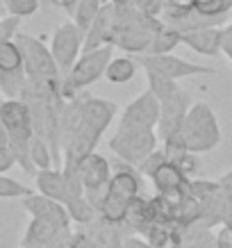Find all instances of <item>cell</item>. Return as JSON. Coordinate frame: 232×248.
<instances>
[{
	"mask_svg": "<svg viewBox=\"0 0 232 248\" xmlns=\"http://www.w3.org/2000/svg\"><path fill=\"white\" fill-rule=\"evenodd\" d=\"M178 166H180V171L185 173L187 178H194L196 173L201 171V159H198L196 153H187V155L178 162Z\"/></svg>",
	"mask_w": 232,
	"mask_h": 248,
	"instance_id": "33",
	"label": "cell"
},
{
	"mask_svg": "<svg viewBox=\"0 0 232 248\" xmlns=\"http://www.w3.org/2000/svg\"><path fill=\"white\" fill-rule=\"evenodd\" d=\"M7 14V0H0V18Z\"/></svg>",
	"mask_w": 232,
	"mask_h": 248,
	"instance_id": "41",
	"label": "cell"
},
{
	"mask_svg": "<svg viewBox=\"0 0 232 248\" xmlns=\"http://www.w3.org/2000/svg\"><path fill=\"white\" fill-rule=\"evenodd\" d=\"M218 182H221V185H232V171L225 173V175H223V178H221Z\"/></svg>",
	"mask_w": 232,
	"mask_h": 248,
	"instance_id": "40",
	"label": "cell"
},
{
	"mask_svg": "<svg viewBox=\"0 0 232 248\" xmlns=\"http://www.w3.org/2000/svg\"><path fill=\"white\" fill-rule=\"evenodd\" d=\"M180 44H182V32L164 23V25L155 32L153 44H150V50L146 55H169V53H173Z\"/></svg>",
	"mask_w": 232,
	"mask_h": 248,
	"instance_id": "22",
	"label": "cell"
},
{
	"mask_svg": "<svg viewBox=\"0 0 232 248\" xmlns=\"http://www.w3.org/2000/svg\"><path fill=\"white\" fill-rule=\"evenodd\" d=\"M194 9L205 16H230V0H194Z\"/></svg>",
	"mask_w": 232,
	"mask_h": 248,
	"instance_id": "28",
	"label": "cell"
},
{
	"mask_svg": "<svg viewBox=\"0 0 232 248\" xmlns=\"http://www.w3.org/2000/svg\"><path fill=\"white\" fill-rule=\"evenodd\" d=\"M166 162H169L166 151H164V148H157V151H153L148 157L143 159L141 164L137 166V171H139V175H141V178H150V180H153V175H155V173H157L159 169L166 164Z\"/></svg>",
	"mask_w": 232,
	"mask_h": 248,
	"instance_id": "27",
	"label": "cell"
},
{
	"mask_svg": "<svg viewBox=\"0 0 232 248\" xmlns=\"http://www.w3.org/2000/svg\"><path fill=\"white\" fill-rule=\"evenodd\" d=\"M164 5H166V0H135L137 9H141L143 14H148V16H157V18H162Z\"/></svg>",
	"mask_w": 232,
	"mask_h": 248,
	"instance_id": "32",
	"label": "cell"
},
{
	"mask_svg": "<svg viewBox=\"0 0 232 248\" xmlns=\"http://www.w3.org/2000/svg\"><path fill=\"white\" fill-rule=\"evenodd\" d=\"M146 80H148V87L159 100L157 137L164 141L166 137L182 130L185 116H187L189 107L194 105V100L189 96V91H185L178 84V80L159 76L155 71H146Z\"/></svg>",
	"mask_w": 232,
	"mask_h": 248,
	"instance_id": "3",
	"label": "cell"
},
{
	"mask_svg": "<svg viewBox=\"0 0 232 248\" xmlns=\"http://www.w3.org/2000/svg\"><path fill=\"white\" fill-rule=\"evenodd\" d=\"M103 5H105V0H80L71 18L75 21V25H77L80 30L87 32L91 23L96 21V16L100 14Z\"/></svg>",
	"mask_w": 232,
	"mask_h": 248,
	"instance_id": "25",
	"label": "cell"
},
{
	"mask_svg": "<svg viewBox=\"0 0 232 248\" xmlns=\"http://www.w3.org/2000/svg\"><path fill=\"white\" fill-rule=\"evenodd\" d=\"M18 25H21V18L12 14H5L0 18V41H12V39L18 37Z\"/></svg>",
	"mask_w": 232,
	"mask_h": 248,
	"instance_id": "31",
	"label": "cell"
},
{
	"mask_svg": "<svg viewBox=\"0 0 232 248\" xmlns=\"http://www.w3.org/2000/svg\"><path fill=\"white\" fill-rule=\"evenodd\" d=\"M223 28L225 25H207L187 30L182 32V44L202 57H218L223 55Z\"/></svg>",
	"mask_w": 232,
	"mask_h": 248,
	"instance_id": "15",
	"label": "cell"
},
{
	"mask_svg": "<svg viewBox=\"0 0 232 248\" xmlns=\"http://www.w3.org/2000/svg\"><path fill=\"white\" fill-rule=\"evenodd\" d=\"M137 71H139L137 57L123 55V57H112L109 66L105 71V78H107V82H112V84H125L137 76Z\"/></svg>",
	"mask_w": 232,
	"mask_h": 248,
	"instance_id": "21",
	"label": "cell"
},
{
	"mask_svg": "<svg viewBox=\"0 0 232 248\" xmlns=\"http://www.w3.org/2000/svg\"><path fill=\"white\" fill-rule=\"evenodd\" d=\"M77 2H80V0H57V7L64 9L68 16H73L75 7H77Z\"/></svg>",
	"mask_w": 232,
	"mask_h": 248,
	"instance_id": "39",
	"label": "cell"
},
{
	"mask_svg": "<svg viewBox=\"0 0 232 248\" xmlns=\"http://www.w3.org/2000/svg\"><path fill=\"white\" fill-rule=\"evenodd\" d=\"M157 130L137 128V125H116V132L109 139V151L132 166H139L153 151H157Z\"/></svg>",
	"mask_w": 232,
	"mask_h": 248,
	"instance_id": "7",
	"label": "cell"
},
{
	"mask_svg": "<svg viewBox=\"0 0 232 248\" xmlns=\"http://www.w3.org/2000/svg\"><path fill=\"white\" fill-rule=\"evenodd\" d=\"M66 212H68V217H71V223H77V226H89V223H93L98 218V210L91 205L87 194L75 196L73 201H68Z\"/></svg>",
	"mask_w": 232,
	"mask_h": 248,
	"instance_id": "23",
	"label": "cell"
},
{
	"mask_svg": "<svg viewBox=\"0 0 232 248\" xmlns=\"http://www.w3.org/2000/svg\"><path fill=\"white\" fill-rule=\"evenodd\" d=\"M180 132L185 137L189 151L196 153V155L214 151L221 143V139H223L217 114L207 103H194L189 107Z\"/></svg>",
	"mask_w": 232,
	"mask_h": 248,
	"instance_id": "5",
	"label": "cell"
},
{
	"mask_svg": "<svg viewBox=\"0 0 232 248\" xmlns=\"http://www.w3.org/2000/svg\"><path fill=\"white\" fill-rule=\"evenodd\" d=\"M25 84H28V73L16 39L0 41V93L5 98H21Z\"/></svg>",
	"mask_w": 232,
	"mask_h": 248,
	"instance_id": "9",
	"label": "cell"
},
{
	"mask_svg": "<svg viewBox=\"0 0 232 248\" xmlns=\"http://www.w3.org/2000/svg\"><path fill=\"white\" fill-rule=\"evenodd\" d=\"M109 2H114V5H132L135 0H109Z\"/></svg>",
	"mask_w": 232,
	"mask_h": 248,
	"instance_id": "42",
	"label": "cell"
},
{
	"mask_svg": "<svg viewBox=\"0 0 232 248\" xmlns=\"http://www.w3.org/2000/svg\"><path fill=\"white\" fill-rule=\"evenodd\" d=\"M55 241H57V239H55ZM55 241H53V244H55ZM53 244H46V246H21V248H53Z\"/></svg>",
	"mask_w": 232,
	"mask_h": 248,
	"instance_id": "43",
	"label": "cell"
},
{
	"mask_svg": "<svg viewBox=\"0 0 232 248\" xmlns=\"http://www.w3.org/2000/svg\"><path fill=\"white\" fill-rule=\"evenodd\" d=\"M30 157H32V164L37 166V171H44V169H53L55 166V155H53V148L50 143L46 141L41 135L34 132L30 141Z\"/></svg>",
	"mask_w": 232,
	"mask_h": 248,
	"instance_id": "24",
	"label": "cell"
},
{
	"mask_svg": "<svg viewBox=\"0 0 232 248\" xmlns=\"http://www.w3.org/2000/svg\"><path fill=\"white\" fill-rule=\"evenodd\" d=\"M98 218L105 221V223H114V226H125V217H127V201L121 196L107 191L100 196V201L96 205Z\"/></svg>",
	"mask_w": 232,
	"mask_h": 248,
	"instance_id": "20",
	"label": "cell"
},
{
	"mask_svg": "<svg viewBox=\"0 0 232 248\" xmlns=\"http://www.w3.org/2000/svg\"><path fill=\"white\" fill-rule=\"evenodd\" d=\"M71 230V228H60L53 221H46V218L32 217V221L25 228L21 246H46V244H53L55 239H60L62 234Z\"/></svg>",
	"mask_w": 232,
	"mask_h": 248,
	"instance_id": "19",
	"label": "cell"
},
{
	"mask_svg": "<svg viewBox=\"0 0 232 248\" xmlns=\"http://www.w3.org/2000/svg\"><path fill=\"white\" fill-rule=\"evenodd\" d=\"M0 151H12V143H9L7 128L2 125V121H0Z\"/></svg>",
	"mask_w": 232,
	"mask_h": 248,
	"instance_id": "38",
	"label": "cell"
},
{
	"mask_svg": "<svg viewBox=\"0 0 232 248\" xmlns=\"http://www.w3.org/2000/svg\"><path fill=\"white\" fill-rule=\"evenodd\" d=\"M116 112H119L116 103L96 98L84 91L80 96L66 100L62 112V153H64L62 171L73 182L82 185L77 173V162L87 153L96 151L100 137L109 128Z\"/></svg>",
	"mask_w": 232,
	"mask_h": 248,
	"instance_id": "1",
	"label": "cell"
},
{
	"mask_svg": "<svg viewBox=\"0 0 232 248\" xmlns=\"http://www.w3.org/2000/svg\"><path fill=\"white\" fill-rule=\"evenodd\" d=\"M28 194H32V189L0 173V198H25Z\"/></svg>",
	"mask_w": 232,
	"mask_h": 248,
	"instance_id": "29",
	"label": "cell"
},
{
	"mask_svg": "<svg viewBox=\"0 0 232 248\" xmlns=\"http://www.w3.org/2000/svg\"><path fill=\"white\" fill-rule=\"evenodd\" d=\"M223 55L232 64V23H225L223 28Z\"/></svg>",
	"mask_w": 232,
	"mask_h": 248,
	"instance_id": "36",
	"label": "cell"
},
{
	"mask_svg": "<svg viewBox=\"0 0 232 248\" xmlns=\"http://www.w3.org/2000/svg\"><path fill=\"white\" fill-rule=\"evenodd\" d=\"M0 121L7 128L12 153L16 157V164L25 173L37 175V166L32 164L30 157V141L34 137V125H32L30 107L21 98H5L0 100Z\"/></svg>",
	"mask_w": 232,
	"mask_h": 248,
	"instance_id": "4",
	"label": "cell"
},
{
	"mask_svg": "<svg viewBox=\"0 0 232 248\" xmlns=\"http://www.w3.org/2000/svg\"><path fill=\"white\" fill-rule=\"evenodd\" d=\"M119 123H123V125H137V128L157 130L159 100H157V96L153 93L150 87L143 91V93H139V96L125 107V112H123V116L119 119Z\"/></svg>",
	"mask_w": 232,
	"mask_h": 248,
	"instance_id": "13",
	"label": "cell"
},
{
	"mask_svg": "<svg viewBox=\"0 0 232 248\" xmlns=\"http://www.w3.org/2000/svg\"><path fill=\"white\" fill-rule=\"evenodd\" d=\"M41 7V0H7V14L25 18V16L37 14Z\"/></svg>",
	"mask_w": 232,
	"mask_h": 248,
	"instance_id": "30",
	"label": "cell"
},
{
	"mask_svg": "<svg viewBox=\"0 0 232 248\" xmlns=\"http://www.w3.org/2000/svg\"><path fill=\"white\" fill-rule=\"evenodd\" d=\"M34 182H37V189L41 194L50 196L55 201L66 205L68 201H73L75 196H82L84 187L80 182H73L62 169H44V171H37L34 175Z\"/></svg>",
	"mask_w": 232,
	"mask_h": 248,
	"instance_id": "12",
	"label": "cell"
},
{
	"mask_svg": "<svg viewBox=\"0 0 232 248\" xmlns=\"http://www.w3.org/2000/svg\"><path fill=\"white\" fill-rule=\"evenodd\" d=\"M217 246L232 248V226L230 223H221V230L217 232Z\"/></svg>",
	"mask_w": 232,
	"mask_h": 248,
	"instance_id": "35",
	"label": "cell"
},
{
	"mask_svg": "<svg viewBox=\"0 0 232 248\" xmlns=\"http://www.w3.org/2000/svg\"><path fill=\"white\" fill-rule=\"evenodd\" d=\"M123 248H157V246H153V244H150L146 237H141V234H125Z\"/></svg>",
	"mask_w": 232,
	"mask_h": 248,
	"instance_id": "34",
	"label": "cell"
},
{
	"mask_svg": "<svg viewBox=\"0 0 232 248\" xmlns=\"http://www.w3.org/2000/svg\"><path fill=\"white\" fill-rule=\"evenodd\" d=\"M162 148L166 151V157H169V162H173V164H178L187 153H191L187 141H185V137H182V132H175V135L166 137L164 141H162Z\"/></svg>",
	"mask_w": 232,
	"mask_h": 248,
	"instance_id": "26",
	"label": "cell"
},
{
	"mask_svg": "<svg viewBox=\"0 0 232 248\" xmlns=\"http://www.w3.org/2000/svg\"><path fill=\"white\" fill-rule=\"evenodd\" d=\"M112 30H114V2L105 0V5L100 9V14L96 16V21L89 25V30L84 32V46L82 53L96 50L100 46H107L112 39Z\"/></svg>",
	"mask_w": 232,
	"mask_h": 248,
	"instance_id": "18",
	"label": "cell"
},
{
	"mask_svg": "<svg viewBox=\"0 0 232 248\" xmlns=\"http://www.w3.org/2000/svg\"><path fill=\"white\" fill-rule=\"evenodd\" d=\"M77 173H80V180H82L84 194L103 191V189H107V182L112 178V162L96 151L87 153L77 162Z\"/></svg>",
	"mask_w": 232,
	"mask_h": 248,
	"instance_id": "14",
	"label": "cell"
},
{
	"mask_svg": "<svg viewBox=\"0 0 232 248\" xmlns=\"http://www.w3.org/2000/svg\"><path fill=\"white\" fill-rule=\"evenodd\" d=\"M82 46H84V32L75 25L73 18L66 23H62L60 28L53 32L50 53H53L57 66H60L62 78L68 76V71L73 68L77 57L82 55Z\"/></svg>",
	"mask_w": 232,
	"mask_h": 248,
	"instance_id": "10",
	"label": "cell"
},
{
	"mask_svg": "<svg viewBox=\"0 0 232 248\" xmlns=\"http://www.w3.org/2000/svg\"><path fill=\"white\" fill-rule=\"evenodd\" d=\"M23 207L25 212L30 214V217H37V218H46V221H53L57 223L60 228H71V217H68L66 212V205L60 203V201H55L50 196L46 194H28L23 198Z\"/></svg>",
	"mask_w": 232,
	"mask_h": 248,
	"instance_id": "16",
	"label": "cell"
},
{
	"mask_svg": "<svg viewBox=\"0 0 232 248\" xmlns=\"http://www.w3.org/2000/svg\"><path fill=\"white\" fill-rule=\"evenodd\" d=\"M114 57V46H100L96 50H89V53H82L77 57V62L73 64V68L68 71L66 78H62V93L66 100L80 96L82 91H87L91 84L100 80L105 76L107 66Z\"/></svg>",
	"mask_w": 232,
	"mask_h": 248,
	"instance_id": "6",
	"label": "cell"
},
{
	"mask_svg": "<svg viewBox=\"0 0 232 248\" xmlns=\"http://www.w3.org/2000/svg\"><path fill=\"white\" fill-rule=\"evenodd\" d=\"M14 164H16L14 153H12V151H0V173L9 171Z\"/></svg>",
	"mask_w": 232,
	"mask_h": 248,
	"instance_id": "37",
	"label": "cell"
},
{
	"mask_svg": "<svg viewBox=\"0 0 232 248\" xmlns=\"http://www.w3.org/2000/svg\"><path fill=\"white\" fill-rule=\"evenodd\" d=\"M189 180H191V178H187L185 173L180 171V166L173 164V162H166V164L153 175V185L157 189V194L171 198L175 203H178L182 196L189 194Z\"/></svg>",
	"mask_w": 232,
	"mask_h": 248,
	"instance_id": "17",
	"label": "cell"
},
{
	"mask_svg": "<svg viewBox=\"0 0 232 248\" xmlns=\"http://www.w3.org/2000/svg\"><path fill=\"white\" fill-rule=\"evenodd\" d=\"M16 44L23 53V64H25V73L28 80L34 82H62L60 66L55 62L50 46L41 44V39L32 37V34H23L18 32Z\"/></svg>",
	"mask_w": 232,
	"mask_h": 248,
	"instance_id": "8",
	"label": "cell"
},
{
	"mask_svg": "<svg viewBox=\"0 0 232 248\" xmlns=\"http://www.w3.org/2000/svg\"><path fill=\"white\" fill-rule=\"evenodd\" d=\"M137 62L143 71H155L159 76L171 78V80H185L194 76H214L217 71L212 66H202L194 62L180 60L175 55H137Z\"/></svg>",
	"mask_w": 232,
	"mask_h": 248,
	"instance_id": "11",
	"label": "cell"
},
{
	"mask_svg": "<svg viewBox=\"0 0 232 248\" xmlns=\"http://www.w3.org/2000/svg\"><path fill=\"white\" fill-rule=\"evenodd\" d=\"M230 2H232V0H230Z\"/></svg>",
	"mask_w": 232,
	"mask_h": 248,
	"instance_id": "44",
	"label": "cell"
},
{
	"mask_svg": "<svg viewBox=\"0 0 232 248\" xmlns=\"http://www.w3.org/2000/svg\"><path fill=\"white\" fill-rule=\"evenodd\" d=\"M164 25L157 16L143 14L132 5H114V30L109 44L130 55H146L150 50L155 32Z\"/></svg>",
	"mask_w": 232,
	"mask_h": 248,
	"instance_id": "2",
	"label": "cell"
}]
</instances>
